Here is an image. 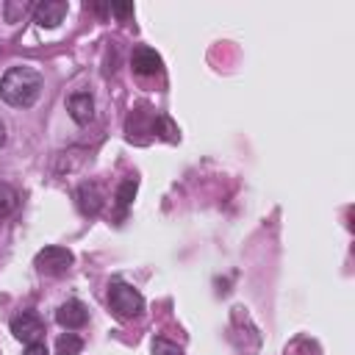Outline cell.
<instances>
[{
	"mask_svg": "<svg viewBox=\"0 0 355 355\" xmlns=\"http://www.w3.org/2000/svg\"><path fill=\"white\" fill-rule=\"evenodd\" d=\"M130 67L139 75H158L161 72V55L153 47H136L130 55Z\"/></svg>",
	"mask_w": 355,
	"mask_h": 355,
	"instance_id": "9",
	"label": "cell"
},
{
	"mask_svg": "<svg viewBox=\"0 0 355 355\" xmlns=\"http://www.w3.org/2000/svg\"><path fill=\"white\" fill-rule=\"evenodd\" d=\"M31 6L28 3H6V19L8 22H17V17H22Z\"/></svg>",
	"mask_w": 355,
	"mask_h": 355,
	"instance_id": "14",
	"label": "cell"
},
{
	"mask_svg": "<svg viewBox=\"0 0 355 355\" xmlns=\"http://www.w3.org/2000/svg\"><path fill=\"white\" fill-rule=\"evenodd\" d=\"M11 333H14V338L22 341V344H36V341L44 338V322H42L39 313L22 311V313H17V316L11 319Z\"/></svg>",
	"mask_w": 355,
	"mask_h": 355,
	"instance_id": "4",
	"label": "cell"
},
{
	"mask_svg": "<svg viewBox=\"0 0 355 355\" xmlns=\"http://www.w3.org/2000/svg\"><path fill=\"white\" fill-rule=\"evenodd\" d=\"M72 252L67 250V247H55V244H50V247H44V250H39L36 252V258H33V266L42 272V275H50V277H58V275H64L69 266H72Z\"/></svg>",
	"mask_w": 355,
	"mask_h": 355,
	"instance_id": "3",
	"label": "cell"
},
{
	"mask_svg": "<svg viewBox=\"0 0 355 355\" xmlns=\"http://www.w3.org/2000/svg\"><path fill=\"white\" fill-rule=\"evenodd\" d=\"M39 94H42V75L28 64L6 69V75L0 78V97L14 108H31L39 100Z\"/></svg>",
	"mask_w": 355,
	"mask_h": 355,
	"instance_id": "1",
	"label": "cell"
},
{
	"mask_svg": "<svg viewBox=\"0 0 355 355\" xmlns=\"http://www.w3.org/2000/svg\"><path fill=\"white\" fill-rule=\"evenodd\" d=\"M67 111L78 125H89L94 119V100L89 92H75L67 100Z\"/></svg>",
	"mask_w": 355,
	"mask_h": 355,
	"instance_id": "7",
	"label": "cell"
},
{
	"mask_svg": "<svg viewBox=\"0 0 355 355\" xmlns=\"http://www.w3.org/2000/svg\"><path fill=\"white\" fill-rule=\"evenodd\" d=\"M136 189H139V180H136V178L122 180V186H119V191H116V202H119L122 208H128V205L133 202V197H136Z\"/></svg>",
	"mask_w": 355,
	"mask_h": 355,
	"instance_id": "12",
	"label": "cell"
},
{
	"mask_svg": "<svg viewBox=\"0 0 355 355\" xmlns=\"http://www.w3.org/2000/svg\"><path fill=\"white\" fill-rule=\"evenodd\" d=\"M86 319H89V311H86V305L78 302V300H67V302L58 305V311H55V322H58L61 327H67V330L83 327Z\"/></svg>",
	"mask_w": 355,
	"mask_h": 355,
	"instance_id": "6",
	"label": "cell"
},
{
	"mask_svg": "<svg viewBox=\"0 0 355 355\" xmlns=\"http://www.w3.org/2000/svg\"><path fill=\"white\" fill-rule=\"evenodd\" d=\"M108 308L114 311L116 319H136L144 311V297L128 286V283H111L108 286Z\"/></svg>",
	"mask_w": 355,
	"mask_h": 355,
	"instance_id": "2",
	"label": "cell"
},
{
	"mask_svg": "<svg viewBox=\"0 0 355 355\" xmlns=\"http://www.w3.org/2000/svg\"><path fill=\"white\" fill-rule=\"evenodd\" d=\"M80 349H83V341L75 333H64L55 341V355H80Z\"/></svg>",
	"mask_w": 355,
	"mask_h": 355,
	"instance_id": "10",
	"label": "cell"
},
{
	"mask_svg": "<svg viewBox=\"0 0 355 355\" xmlns=\"http://www.w3.org/2000/svg\"><path fill=\"white\" fill-rule=\"evenodd\" d=\"M75 200H78L80 214H86V216H97L103 208V191L94 183H80L75 191Z\"/></svg>",
	"mask_w": 355,
	"mask_h": 355,
	"instance_id": "8",
	"label": "cell"
},
{
	"mask_svg": "<svg viewBox=\"0 0 355 355\" xmlns=\"http://www.w3.org/2000/svg\"><path fill=\"white\" fill-rule=\"evenodd\" d=\"M25 355H50V352H47V347L42 341H36V344H28L25 347Z\"/></svg>",
	"mask_w": 355,
	"mask_h": 355,
	"instance_id": "15",
	"label": "cell"
},
{
	"mask_svg": "<svg viewBox=\"0 0 355 355\" xmlns=\"http://www.w3.org/2000/svg\"><path fill=\"white\" fill-rule=\"evenodd\" d=\"M153 355H183V349H180L175 341L155 338V341H153Z\"/></svg>",
	"mask_w": 355,
	"mask_h": 355,
	"instance_id": "13",
	"label": "cell"
},
{
	"mask_svg": "<svg viewBox=\"0 0 355 355\" xmlns=\"http://www.w3.org/2000/svg\"><path fill=\"white\" fill-rule=\"evenodd\" d=\"M111 11H114L116 17H122V19H128V17L133 14V6H111Z\"/></svg>",
	"mask_w": 355,
	"mask_h": 355,
	"instance_id": "16",
	"label": "cell"
},
{
	"mask_svg": "<svg viewBox=\"0 0 355 355\" xmlns=\"http://www.w3.org/2000/svg\"><path fill=\"white\" fill-rule=\"evenodd\" d=\"M17 211V191L6 183H0V219L11 216Z\"/></svg>",
	"mask_w": 355,
	"mask_h": 355,
	"instance_id": "11",
	"label": "cell"
},
{
	"mask_svg": "<svg viewBox=\"0 0 355 355\" xmlns=\"http://www.w3.org/2000/svg\"><path fill=\"white\" fill-rule=\"evenodd\" d=\"M69 6L64 0H42L39 6H33V22L39 28H58L67 17Z\"/></svg>",
	"mask_w": 355,
	"mask_h": 355,
	"instance_id": "5",
	"label": "cell"
},
{
	"mask_svg": "<svg viewBox=\"0 0 355 355\" xmlns=\"http://www.w3.org/2000/svg\"><path fill=\"white\" fill-rule=\"evenodd\" d=\"M6 141V125H3V119H0V144Z\"/></svg>",
	"mask_w": 355,
	"mask_h": 355,
	"instance_id": "17",
	"label": "cell"
}]
</instances>
